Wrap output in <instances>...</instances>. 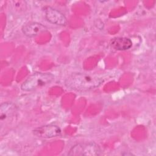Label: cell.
Returning <instances> with one entry per match:
<instances>
[{
    "mask_svg": "<svg viewBox=\"0 0 156 156\" xmlns=\"http://www.w3.org/2000/svg\"><path fill=\"white\" fill-rule=\"evenodd\" d=\"M110 46L115 50L125 51L132 46V41L129 38L116 37L111 40Z\"/></svg>",
    "mask_w": 156,
    "mask_h": 156,
    "instance_id": "cell-7",
    "label": "cell"
},
{
    "mask_svg": "<svg viewBox=\"0 0 156 156\" xmlns=\"http://www.w3.org/2000/svg\"><path fill=\"white\" fill-rule=\"evenodd\" d=\"M45 18L49 23L58 25L65 26L67 20L65 16L58 10L50 6H47L44 9Z\"/></svg>",
    "mask_w": 156,
    "mask_h": 156,
    "instance_id": "cell-5",
    "label": "cell"
},
{
    "mask_svg": "<svg viewBox=\"0 0 156 156\" xmlns=\"http://www.w3.org/2000/svg\"><path fill=\"white\" fill-rule=\"evenodd\" d=\"M54 80V76L49 73H35L27 78L21 85L24 91H32L51 83Z\"/></svg>",
    "mask_w": 156,
    "mask_h": 156,
    "instance_id": "cell-2",
    "label": "cell"
},
{
    "mask_svg": "<svg viewBox=\"0 0 156 156\" xmlns=\"http://www.w3.org/2000/svg\"><path fill=\"white\" fill-rule=\"evenodd\" d=\"M104 80L98 76L85 73H73L65 80V87L77 91H87L99 87Z\"/></svg>",
    "mask_w": 156,
    "mask_h": 156,
    "instance_id": "cell-1",
    "label": "cell"
},
{
    "mask_svg": "<svg viewBox=\"0 0 156 156\" xmlns=\"http://www.w3.org/2000/svg\"><path fill=\"white\" fill-rule=\"evenodd\" d=\"M48 31V27L37 22H29L22 27V32L28 37H34Z\"/></svg>",
    "mask_w": 156,
    "mask_h": 156,
    "instance_id": "cell-6",
    "label": "cell"
},
{
    "mask_svg": "<svg viewBox=\"0 0 156 156\" xmlns=\"http://www.w3.org/2000/svg\"><path fill=\"white\" fill-rule=\"evenodd\" d=\"M60 128L55 124H46L33 130V134L38 138H51L61 134Z\"/></svg>",
    "mask_w": 156,
    "mask_h": 156,
    "instance_id": "cell-4",
    "label": "cell"
},
{
    "mask_svg": "<svg viewBox=\"0 0 156 156\" xmlns=\"http://www.w3.org/2000/svg\"><path fill=\"white\" fill-rule=\"evenodd\" d=\"M99 146L93 141L82 142L74 144L68 155L71 156H98L101 154Z\"/></svg>",
    "mask_w": 156,
    "mask_h": 156,
    "instance_id": "cell-3",
    "label": "cell"
}]
</instances>
